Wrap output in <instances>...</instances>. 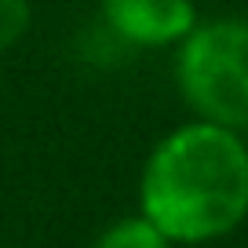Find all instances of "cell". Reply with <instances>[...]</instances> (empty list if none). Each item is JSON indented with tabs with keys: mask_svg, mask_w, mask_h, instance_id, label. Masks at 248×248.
I'll use <instances>...</instances> for the list:
<instances>
[{
	"mask_svg": "<svg viewBox=\"0 0 248 248\" xmlns=\"http://www.w3.org/2000/svg\"><path fill=\"white\" fill-rule=\"evenodd\" d=\"M92 248H171V241L139 212V216H124L117 223H109L92 241Z\"/></svg>",
	"mask_w": 248,
	"mask_h": 248,
	"instance_id": "cell-4",
	"label": "cell"
},
{
	"mask_svg": "<svg viewBox=\"0 0 248 248\" xmlns=\"http://www.w3.org/2000/svg\"><path fill=\"white\" fill-rule=\"evenodd\" d=\"M33 26V4L30 0H0V55L22 44Z\"/></svg>",
	"mask_w": 248,
	"mask_h": 248,
	"instance_id": "cell-5",
	"label": "cell"
},
{
	"mask_svg": "<svg viewBox=\"0 0 248 248\" xmlns=\"http://www.w3.org/2000/svg\"><path fill=\"white\" fill-rule=\"evenodd\" d=\"M175 88L197 121L248 132V18H201L175 47Z\"/></svg>",
	"mask_w": 248,
	"mask_h": 248,
	"instance_id": "cell-2",
	"label": "cell"
},
{
	"mask_svg": "<svg viewBox=\"0 0 248 248\" xmlns=\"http://www.w3.org/2000/svg\"><path fill=\"white\" fill-rule=\"evenodd\" d=\"M99 18L128 47H179L201 22L194 0H99Z\"/></svg>",
	"mask_w": 248,
	"mask_h": 248,
	"instance_id": "cell-3",
	"label": "cell"
},
{
	"mask_svg": "<svg viewBox=\"0 0 248 248\" xmlns=\"http://www.w3.org/2000/svg\"><path fill=\"white\" fill-rule=\"evenodd\" d=\"M139 212L171 245H212L248 219V142L212 121H186L154 142L139 171Z\"/></svg>",
	"mask_w": 248,
	"mask_h": 248,
	"instance_id": "cell-1",
	"label": "cell"
}]
</instances>
